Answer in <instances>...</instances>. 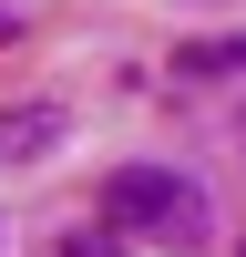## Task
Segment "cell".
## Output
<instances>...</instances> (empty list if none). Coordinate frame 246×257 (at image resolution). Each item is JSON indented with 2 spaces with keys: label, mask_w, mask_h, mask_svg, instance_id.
Wrapping results in <instances>:
<instances>
[{
  "label": "cell",
  "mask_w": 246,
  "mask_h": 257,
  "mask_svg": "<svg viewBox=\"0 0 246 257\" xmlns=\"http://www.w3.org/2000/svg\"><path fill=\"white\" fill-rule=\"evenodd\" d=\"M113 216H123V226H144V237H174V247H195V237H205L195 185L164 175V165H123V175H113Z\"/></svg>",
  "instance_id": "6da1fadb"
}]
</instances>
